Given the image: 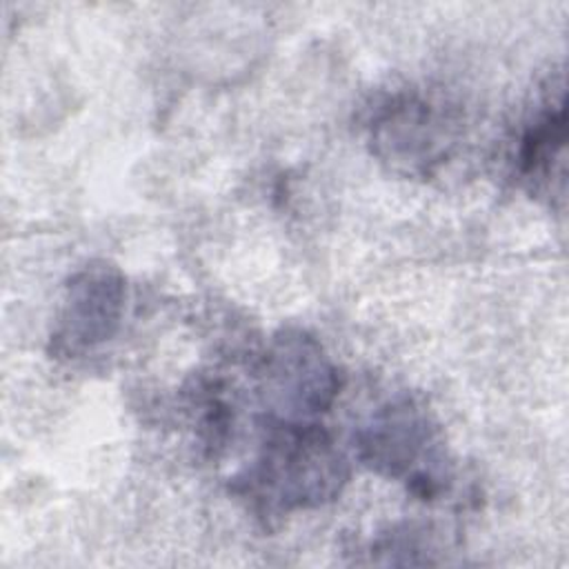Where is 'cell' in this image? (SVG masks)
Masks as SVG:
<instances>
[{
  "instance_id": "obj_3",
  "label": "cell",
  "mask_w": 569,
  "mask_h": 569,
  "mask_svg": "<svg viewBox=\"0 0 569 569\" xmlns=\"http://www.w3.org/2000/svg\"><path fill=\"white\" fill-rule=\"evenodd\" d=\"M260 391L276 418L309 420L327 411L340 393L338 367L320 340L305 329L278 331L258 362Z\"/></svg>"
},
{
  "instance_id": "obj_5",
  "label": "cell",
  "mask_w": 569,
  "mask_h": 569,
  "mask_svg": "<svg viewBox=\"0 0 569 569\" xmlns=\"http://www.w3.org/2000/svg\"><path fill=\"white\" fill-rule=\"evenodd\" d=\"M124 311V278L107 260H91L67 282L60 311L49 338V351L76 360L107 340L120 327Z\"/></svg>"
},
{
  "instance_id": "obj_2",
  "label": "cell",
  "mask_w": 569,
  "mask_h": 569,
  "mask_svg": "<svg viewBox=\"0 0 569 569\" xmlns=\"http://www.w3.org/2000/svg\"><path fill=\"white\" fill-rule=\"evenodd\" d=\"M356 453L365 467L402 480L422 500L445 489L438 427L427 407L409 396L389 400L369 416L356 431Z\"/></svg>"
},
{
  "instance_id": "obj_6",
  "label": "cell",
  "mask_w": 569,
  "mask_h": 569,
  "mask_svg": "<svg viewBox=\"0 0 569 569\" xmlns=\"http://www.w3.org/2000/svg\"><path fill=\"white\" fill-rule=\"evenodd\" d=\"M567 116L565 98L549 104L522 133L518 147V173L533 187H549L556 169H565Z\"/></svg>"
},
{
  "instance_id": "obj_1",
  "label": "cell",
  "mask_w": 569,
  "mask_h": 569,
  "mask_svg": "<svg viewBox=\"0 0 569 569\" xmlns=\"http://www.w3.org/2000/svg\"><path fill=\"white\" fill-rule=\"evenodd\" d=\"M347 480L349 462L329 431L311 420L267 416L258 453L233 480V491L271 522L336 500Z\"/></svg>"
},
{
  "instance_id": "obj_4",
  "label": "cell",
  "mask_w": 569,
  "mask_h": 569,
  "mask_svg": "<svg viewBox=\"0 0 569 569\" xmlns=\"http://www.w3.org/2000/svg\"><path fill=\"white\" fill-rule=\"evenodd\" d=\"M369 142L373 153L405 176H431L456 144V124L438 104L398 93L371 116Z\"/></svg>"
}]
</instances>
